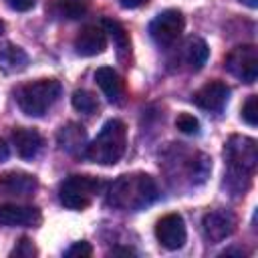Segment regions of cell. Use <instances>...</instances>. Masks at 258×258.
Returning a JSON list of instances; mask_svg holds the SVG:
<instances>
[{"label":"cell","mask_w":258,"mask_h":258,"mask_svg":"<svg viewBox=\"0 0 258 258\" xmlns=\"http://www.w3.org/2000/svg\"><path fill=\"white\" fill-rule=\"evenodd\" d=\"M157 200V185L147 173H127L117 177L107 191L109 206L125 212H139Z\"/></svg>","instance_id":"obj_1"},{"label":"cell","mask_w":258,"mask_h":258,"mask_svg":"<svg viewBox=\"0 0 258 258\" xmlns=\"http://www.w3.org/2000/svg\"><path fill=\"white\" fill-rule=\"evenodd\" d=\"M125 147H127V127L123 121L111 119L101 127L97 137L91 143H87L85 157L99 165H115L123 157Z\"/></svg>","instance_id":"obj_2"},{"label":"cell","mask_w":258,"mask_h":258,"mask_svg":"<svg viewBox=\"0 0 258 258\" xmlns=\"http://www.w3.org/2000/svg\"><path fill=\"white\" fill-rule=\"evenodd\" d=\"M60 83L56 79H38L22 85L16 91V103L28 117H42L60 97Z\"/></svg>","instance_id":"obj_3"},{"label":"cell","mask_w":258,"mask_h":258,"mask_svg":"<svg viewBox=\"0 0 258 258\" xmlns=\"http://www.w3.org/2000/svg\"><path fill=\"white\" fill-rule=\"evenodd\" d=\"M224 157L228 161V179L242 181L250 179L258 165V143L248 135H232L226 141Z\"/></svg>","instance_id":"obj_4"},{"label":"cell","mask_w":258,"mask_h":258,"mask_svg":"<svg viewBox=\"0 0 258 258\" xmlns=\"http://www.w3.org/2000/svg\"><path fill=\"white\" fill-rule=\"evenodd\" d=\"M99 187L101 181L93 175H69L58 187V198L69 210H85L97 196Z\"/></svg>","instance_id":"obj_5"},{"label":"cell","mask_w":258,"mask_h":258,"mask_svg":"<svg viewBox=\"0 0 258 258\" xmlns=\"http://www.w3.org/2000/svg\"><path fill=\"white\" fill-rule=\"evenodd\" d=\"M185 26V18L179 10L175 8H167L163 12H159L151 22H149V36L153 38V42L157 46H169L173 44Z\"/></svg>","instance_id":"obj_6"},{"label":"cell","mask_w":258,"mask_h":258,"mask_svg":"<svg viewBox=\"0 0 258 258\" xmlns=\"http://www.w3.org/2000/svg\"><path fill=\"white\" fill-rule=\"evenodd\" d=\"M224 67L230 75L244 83H254L258 77V50L254 44H240L232 48L226 58Z\"/></svg>","instance_id":"obj_7"},{"label":"cell","mask_w":258,"mask_h":258,"mask_svg":"<svg viewBox=\"0 0 258 258\" xmlns=\"http://www.w3.org/2000/svg\"><path fill=\"white\" fill-rule=\"evenodd\" d=\"M236 230V216L230 210H212L202 218V234L210 244L230 238Z\"/></svg>","instance_id":"obj_8"},{"label":"cell","mask_w":258,"mask_h":258,"mask_svg":"<svg viewBox=\"0 0 258 258\" xmlns=\"http://www.w3.org/2000/svg\"><path fill=\"white\" fill-rule=\"evenodd\" d=\"M155 236L157 242L167 248V250H179L185 244L187 238V230H185V222L179 214H167L161 220H157L155 224Z\"/></svg>","instance_id":"obj_9"},{"label":"cell","mask_w":258,"mask_h":258,"mask_svg":"<svg viewBox=\"0 0 258 258\" xmlns=\"http://www.w3.org/2000/svg\"><path fill=\"white\" fill-rule=\"evenodd\" d=\"M228 97H230V87L224 81H210L194 93L191 101H194L196 107H200L204 111L218 113L226 107Z\"/></svg>","instance_id":"obj_10"},{"label":"cell","mask_w":258,"mask_h":258,"mask_svg":"<svg viewBox=\"0 0 258 258\" xmlns=\"http://www.w3.org/2000/svg\"><path fill=\"white\" fill-rule=\"evenodd\" d=\"M42 222V214L34 206L0 204V224L8 228H34Z\"/></svg>","instance_id":"obj_11"},{"label":"cell","mask_w":258,"mask_h":258,"mask_svg":"<svg viewBox=\"0 0 258 258\" xmlns=\"http://www.w3.org/2000/svg\"><path fill=\"white\" fill-rule=\"evenodd\" d=\"M107 48V32L103 26L87 24L75 38V50L79 56H97Z\"/></svg>","instance_id":"obj_12"},{"label":"cell","mask_w":258,"mask_h":258,"mask_svg":"<svg viewBox=\"0 0 258 258\" xmlns=\"http://www.w3.org/2000/svg\"><path fill=\"white\" fill-rule=\"evenodd\" d=\"M38 187V179L24 171H4L0 173V194L2 196H14V198H26L32 196Z\"/></svg>","instance_id":"obj_13"},{"label":"cell","mask_w":258,"mask_h":258,"mask_svg":"<svg viewBox=\"0 0 258 258\" xmlns=\"http://www.w3.org/2000/svg\"><path fill=\"white\" fill-rule=\"evenodd\" d=\"M95 81L97 85L101 87L103 95L107 97L109 103L113 105H119L123 103V97H125V83L121 79V75L111 69V67H101L95 71Z\"/></svg>","instance_id":"obj_14"},{"label":"cell","mask_w":258,"mask_h":258,"mask_svg":"<svg viewBox=\"0 0 258 258\" xmlns=\"http://www.w3.org/2000/svg\"><path fill=\"white\" fill-rule=\"evenodd\" d=\"M58 147L71 155H85L87 149V131L77 123H67L56 133Z\"/></svg>","instance_id":"obj_15"},{"label":"cell","mask_w":258,"mask_h":258,"mask_svg":"<svg viewBox=\"0 0 258 258\" xmlns=\"http://www.w3.org/2000/svg\"><path fill=\"white\" fill-rule=\"evenodd\" d=\"M12 143L16 147V153L22 159H34L40 153L42 145H44L42 135L36 129H30V127H18V129H14Z\"/></svg>","instance_id":"obj_16"},{"label":"cell","mask_w":258,"mask_h":258,"mask_svg":"<svg viewBox=\"0 0 258 258\" xmlns=\"http://www.w3.org/2000/svg\"><path fill=\"white\" fill-rule=\"evenodd\" d=\"M101 26H103V30L111 36V40H113V44H115V48H117L119 60H123V62L129 60V54H131V40H129V34H127V30H125V26H123L121 22L113 20V18H103Z\"/></svg>","instance_id":"obj_17"},{"label":"cell","mask_w":258,"mask_h":258,"mask_svg":"<svg viewBox=\"0 0 258 258\" xmlns=\"http://www.w3.org/2000/svg\"><path fill=\"white\" fill-rule=\"evenodd\" d=\"M26 64H28V54H26L20 46L6 42V44L0 48V69H2V73H6V75H16V73L24 71Z\"/></svg>","instance_id":"obj_18"},{"label":"cell","mask_w":258,"mask_h":258,"mask_svg":"<svg viewBox=\"0 0 258 258\" xmlns=\"http://www.w3.org/2000/svg\"><path fill=\"white\" fill-rule=\"evenodd\" d=\"M208 54H210L208 44H206L202 38H198V36L189 38V40L185 42V46H183V58H185V62L189 64L191 71H200V69L206 64Z\"/></svg>","instance_id":"obj_19"},{"label":"cell","mask_w":258,"mask_h":258,"mask_svg":"<svg viewBox=\"0 0 258 258\" xmlns=\"http://www.w3.org/2000/svg\"><path fill=\"white\" fill-rule=\"evenodd\" d=\"M73 107L79 113L85 115H95L99 111V99L95 97V93L87 91V89H77L73 93Z\"/></svg>","instance_id":"obj_20"},{"label":"cell","mask_w":258,"mask_h":258,"mask_svg":"<svg viewBox=\"0 0 258 258\" xmlns=\"http://www.w3.org/2000/svg\"><path fill=\"white\" fill-rule=\"evenodd\" d=\"M54 12L62 18L77 20L87 12V0H54Z\"/></svg>","instance_id":"obj_21"},{"label":"cell","mask_w":258,"mask_h":258,"mask_svg":"<svg viewBox=\"0 0 258 258\" xmlns=\"http://www.w3.org/2000/svg\"><path fill=\"white\" fill-rule=\"evenodd\" d=\"M242 119L250 125V127H256L258 125V97L256 95H250L242 107Z\"/></svg>","instance_id":"obj_22"},{"label":"cell","mask_w":258,"mask_h":258,"mask_svg":"<svg viewBox=\"0 0 258 258\" xmlns=\"http://www.w3.org/2000/svg\"><path fill=\"white\" fill-rule=\"evenodd\" d=\"M175 127H177L181 133H185V135H196V133H200V123H198V119H196L194 115H189V113H181V115L175 119Z\"/></svg>","instance_id":"obj_23"},{"label":"cell","mask_w":258,"mask_h":258,"mask_svg":"<svg viewBox=\"0 0 258 258\" xmlns=\"http://www.w3.org/2000/svg\"><path fill=\"white\" fill-rule=\"evenodd\" d=\"M36 254H38V250L34 248L32 240H28V238H20L18 244L14 246V250L10 252V256H18V258H32Z\"/></svg>","instance_id":"obj_24"},{"label":"cell","mask_w":258,"mask_h":258,"mask_svg":"<svg viewBox=\"0 0 258 258\" xmlns=\"http://www.w3.org/2000/svg\"><path fill=\"white\" fill-rule=\"evenodd\" d=\"M91 254H93V248H91L89 242H75V244L64 252V256H69V258H87V256H91Z\"/></svg>","instance_id":"obj_25"},{"label":"cell","mask_w":258,"mask_h":258,"mask_svg":"<svg viewBox=\"0 0 258 258\" xmlns=\"http://www.w3.org/2000/svg\"><path fill=\"white\" fill-rule=\"evenodd\" d=\"M34 2H36V0H6V4H8L12 10H16V12H26V10H30V8L34 6Z\"/></svg>","instance_id":"obj_26"},{"label":"cell","mask_w":258,"mask_h":258,"mask_svg":"<svg viewBox=\"0 0 258 258\" xmlns=\"http://www.w3.org/2000/svg\"><path fill=\"white\" fill-rule=\"evenodd\" d=\"M149 0H119V4L123 6V8H139V6H143V4H147Z\"/></svg>","instance_id":"obj_27"},{"label":"cell","mask_w":258,"mask_h":258,"mask_svg":"<svg viewBox=\"0 0 258 258\" xmlns=\"http://www.w3.org/2000/svg\"><path fill=\"white\" fill-rule=\"evenodd\" d=\"M6 159H8V145L0 139V163H2V161H6Z\"/></svg>","instance_id":"obj_28"},{"label":"cell","mask_w":258,"mask_h":258,"mask_svg":"<svg viewBox=\"0 0 258 258\" xmlns=\"http://www.w3.org/2000/svg\"><path fill=\"white\" fill-rule=\"evenodd\" d=\"M111 254H127V256H131V254H135V252H133L131 248H113Z\"/></svg>","instance_id":"obj_29"},{"label":"cell","mask_w":258,"mask_h":258,"mask_svg":"<svg viewBox=\"0 0 258 258\" xmlns=\"http://www.w3.org/2000/svg\"><path fill=\"white\" fill-rule=\"evenodd\" d=\"M242 4H246V6H250V8H256L258 6V0H240Z\"/></svg>","instance_id":"obj_30"},{"label":"cell","mask_w":258,"mask_h":258,"mask_svg":"<svg viewBox=\"0 0 258 258\" xmlns=\"http://www.w3.org/2000/svg\"><path fill=\"white\" fill-rule=\"evenodd\" d=\"M2 30H4V24H2V22H0V34H2Z\"/></svg>","instance_id":"obj_31"}]
</instances>
